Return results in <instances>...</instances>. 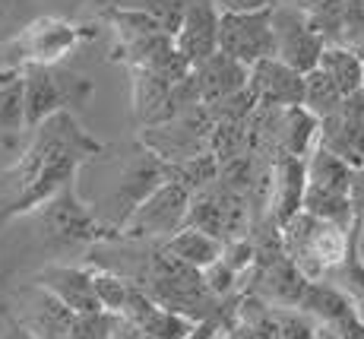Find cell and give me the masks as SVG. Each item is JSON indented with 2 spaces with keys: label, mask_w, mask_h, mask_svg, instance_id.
I'll list each match as a JSON object with an SVG mask.
<instances>
[{
  "label": "cell",
  "mask_w": 364,
  "mask_h": 339,
  "mask_svg": "<svg viewBox=\"0 0 364 339\" xmlns=\"http://www.w3.org/2000/svg\"><path fill=\"white\" fill-rule=\"evenodd\" d=\"M102 146L70 111L35 127L32 143L13 165L0 168V222L41 209L60 190L73 187L80 165Z\"/></svg>",
  "instance_id": "cell-1"
},
{
  "label": "cell",
  "mask_w": 364,
  "mask_h": 339,
  "mask_svg": "<svg viewBox=\"0 0 364 339\" xmlns=\"http://www.w3.org/2000/svg\"><path fill=\"white\" fill-rule=\"evenodd\" d=\"M282 251L311 282L336 273L352 254V229L301 213L282 225Z\"/></svg>",
  "instance_id": "cell-2"
},
{
  "label": "cell",
  "mask_w": 364,
  "mask_h": 339,
  "mask_svg": "<svg viewBox=\"0 0 364 339\" xmlns=\"http://www.w3.org/2000/svg\"><path fill=\"white\" fill-rule=\"evenodd\" d=\"M352 172L346 159H339L336 152H330L326 146H317L307 155V184H304V213L326 219V222L355 225L352 213Z\"/></svg>",
  "instance_id": "cell-3"
},
{
  "label": "cell",
  "mask_w": 364,
  "mask_h": 339,
  "mask_svg": "<svg viewBox=\"0 0 364 339\" xmlns=\"http://www.w3.org/2000/svg\"><path fill=\"white\" fill-rule=\"evenodd\" d=\"M191 203H193V187L178 174H168L162 184L130 213L121 235L136 238V241H156V238L168 241L187 225Z\"/></svg>",
  "instance_id": "cell-4"
},
{
  "label": "cell",
  "mask_w": 364,
  "mask_h": 339,
  "mask_svg": "<svg viewBox=\"0 0 364 339\" xmlns=\"http://www.w3.org/2000/svg\"><path fill=\"white\" fill-rule=\"evenodd\" d=\"M149 295L159 305L178 311L191 320H209V311H213L209 305L215 298L200 270L181 264L165 251H159L149 264Z\"/></svg>",
  "instance_id": "cell-5"
},
{
  "label": "cell",
  "mask_w": 364,
  "mask_h": 339,
  "mask_svg": "<svg viewBox=\"0 0 364 339\" xmlns=\"http://www.w3.org/2000/svg\"><path fill=\"white\" fill-rule=\"evenodd\" d=\"M272 29H276V58L289 63L298 73H314L320 67L326 45L323 32L314 26L311 13L298 10L295 4H276L272 6Z\"/></svg>",
  "instance_id": "cell-6"
},
{
  "label": "cell",
  "mask_w": 364,
  "mask_h": 339,
  "mask_svg": "<svg viewBox=\"0 0 364 339\" xmlns=\"http://www.w3.org/2000/svg\"><path fill=\"white\" fill-rule=\"evenodd\" d=\"M82 38H86L82 26L70 23L64 16H38L6 45V51L16 54V61L23 67H54Z\"/></svg>",
  "instance_id": "cell-7"
},
{
  "label": "cell",
  "mask_w": 364,
  "mask_h": 339,
  "mask_svg": "<svg viewBox=\"0 0 364 339\" xmlns=\"http://www.w3.org/2000/svg\"><path fill=\"white\" fill-rule=\"evenodd\" d=\"M219 51L235 58L244 67H257L276 58V29L272 10L260 13H222Z\"/></svg>",
  "instance_id": "cell-8"
},
{
  "label": "cell",
  "mask_w": 364,
  "mask_h": 339,
  "mask_svg": "<svg viewBox=\"0 0 364 339\" xmlns=\"http://www.w3.org/2000/svg\"><path fill=\"white\" fill-rule=\"evenodd\" d=\"M45 231L60 244H89L102 238V222L86 203L76 197L73 187L60 190L54 200H48L41 209H35Z\"/></svg>",
  "instance_id": "cell-9"
},
{
  "label": "cell",
  "mask_w": 364,
  "mask_h": 339,
  "mask_svg": "<svg viewBox=\"0 0 364 339\" xmlns=\"http://www.w3.org/2000/svg\"><path fill=\"white\" fill-rule=\"evenodd\" d=\"M26 80V127H41L51 121L54 115L67 111V102H76L89 93V86L82 80H73L64 86V76H58L51 67H19Z\"/></svg>",
  "instance_id": "cell-10"
},
{
  "label": "cell",
  "mask_w": 364,
  "mask_h": 339,
  "mask_svg": "<svg viewBox=\"0 0 364 339\" xmlns=\"http://www.w3.org/2000/svg\"><path fill=\"white\" fill-rule=\"evenodd\" d=\"M219 29H222V10L215 0H187L181 29L174 35V51L184 58L187 67H200L219 51Z\"/></svg>",
  "instance_id": "cell-11"
},
{
  "label": "cell",
  "mask_w": 364,
  "mask_h": 339,
  "mask_svg": "<svg viewBox=\"0 0 364 339\" xmlns=\"http://www.w3.org/2000/svg\"><path fill=\"white\" fill-rule=\"evenodd\" d=\"M191 83H193V93H197L200 102L219 105V102H228V98H237L241 93H247L250 67L237 63L235 58H228V54L215 51L209 61H203L200 67L191 70Z\"/></svg>",
  "instance_id": "cell-12"
},
{
  "label": "cell",
  "mask_w": 364,
  "mask_h": 339,
  "mask_svg": "<svg viewBox=\"0 0 364 339\" xmlns=\"http://www.w3.org/2000/svg\"><path fill=\"white\" fill-rule=\"evenodd\" d=\"M250 95L257 105L266 108H295L304 105V73L291 70L289 63H282L279 58L263 61L257 67H250Z\"/></svg>",
  "instance_id": "cell-13"
},
{
  "label": "cell",
  "mask_w": 364,
  "mask_h": 339,
  "mask_svg": "<svg viewBox=\"0 0 364 339\" xmlns=\"http://www.w3.org/2000/svg\"><path fill=\"white\" fill-rule=\"evenodd\" d=\"M124 320L130 323V327H136L139 333H146L149 339H184L193 333V327H197L200 320H191V317L178 314V311L159 305L156 298H152L146 288H133V298L127 311H124Z\"/></svg>",
  "instance_id": "cell-14"
},
{
  "label": "cell",
  "mask_w": 364,
  "mask_h": 339,
  "mask_svg": "<svg viewBox=\"0 0 364 339\" xmlns=\"http://www.w3.org/2000/svg\"><path fill=\"white\" fill-rule=\"evenodd\" d=\"M38 286L45 292H51L58 301H64L73 314L105 311L92 286V270H82V266H45L38 273Z\"/></svg>",
  "instance_id": "cell-15"
},
{
  "label": "cell",
  "mask_w": 364,
  "mask_h": 339,
  "mask_svg": "<svg viewBox=\"0 0 364 339\" xmlns=\"http://www.w3.org/2000/svg\"><path fill=\"white\" fill-rule=\"evenodd\" d=\"M162 251L171 254V257L181 260V264L200 270V273L209 270L213 264H219V260L225 257V244H222L215 235H209V231L193 229V225H184L178 235L168 238V241L162 244Z\"/></svg>",
  "instance_id": "cell-16"
},
{
  "label": "cell",
  "mask_w": 364,
  "mask_h": 339,
  "mask_svg": "<svg viewBox=\"0 0 364 339\" xmlns=\"http://www.w3.org/2000/svg\"><path fill=\"white\" fill-rule=\"evenodd\" d=\"M301 314H307L314 323H323V327H336V323H346L348 317L358 314V308L348 301V295L342 292L339 286L333 282L320 279V282H311L298 305Z\"/></svg>",
  "instance_id": "cell-17"
},
{
  "label": "cell",
  "mask_w": 364,
  "mask_h": 339,
  "mask_svg": "<svg viewBox=\"0 0 364 339\" xmlns=\"http://www.w3.org/2000/svg\"><path fill=\"white\" fill-rule=\"evenodd\" d=\"M73 320H76V314L64 305V301L54 298L51 292H45L41 286L32 292L26 327L35 333V339H70Z\"/></svg>",
  "instance_id": "cell-18"
},
{
  "label": "cell",
  "mask_w": 364,
  "mask_h": 339,
  "mask_svg": "<svg viewBox=\"0 0 364 339\" xmlns=\"http://www.w3.org/2000/svg\"><path fill=\"white\" fill-rule=\"evenodd\" d=\"M320 70L339 86V93L346 98L364 93V63L352 45H326L323 58H320Z\"/></svg>",
  "instance_id": "cell-19"
},
{
  "label": "cell",
  "mask_w": 364,
  "mask_h": 339,
  "mask_svg": "<svg viewBox=\"0 0 364 339\" xmlns=\"http://www.w3.org/2000/svg\"><path fill=\"white\" fill-rule=\"evenodd\" d=\"M282 143L289 159H307L320 146V118H314L304 105L282 108Z\"/></svg>",
  "instance_id": "cell-20"
},
{
  "label": "cell",
  "mask_w": 364,
  "mask_h": 339,
  "mask_svg": "<svg viewBox=\"0 0 364 339\" xmlns=\"http://www.w3.org/2000/svg\"><path fill=\"white\" fill-rule=\"evenodd\" d=\"M342 105H346V95L339 93V86H336L320 67L304 76V108L311 111L314 118L326 121V118H333Z\"/></svg>",
  "instance_id": "cell-21"
},
{
  "label": "cell",
  "mask_w": 364,
  "mask_h": 339,
  "mask_svg": "<svg viewBox=\"0 0 364 339\" xmlns=\"http://www.w3.org/2000/svg\"><path fill=\"white\" fill-rule=\"evenodd\" d=\"M26 127V80L23 70L13 67L0 83V130L13 133Z\"/></svg>",
  "instance_id": "cell-22"
},
{
  "label": "cell",
  "mask_w": 364,
  "mask_h": 339,
  "mask_svg": "<svg viewBox=\"0 0 364 339\" xmlns=\"http://www.w3.org/2000/svg\"><path fill=\"white\" fill-rule=\"evenodd\" d=\"M92 286H95V295H99V305L111 314L124 317L130 298H133V282L117 276V273H108V270H92Z\"/></svg>",
  "instance_id": "cell-23"
},
{
  "label": "cell",
  "mask_w": 364,
  "mask_h": 339,
  "mask_svg": "<svg viewBox=\"0 0 364 339\" xmlns=\"http://www.w3.org/2000/svg\"><path fill=\"white\" fill-rule=\"evenodd\" d=\"M114 6H121V10L146 13V16H152L174 38L178 29H181V19H184L187 0H114Z\"/></svg>",
  "instance_id": "cell-24"
},
{
  "label": "cell",
  "mask_w": 364,
  "mask_h": 339,
  "mask_svg": "<svg viewBox=\"0 0 364 339\" xmlns=\"http://www.w3.org/2000/svg\"><path fill=\"white\" fill-rule=\"evenodd\" d=\"M124 327V317L111 314V311H92V314H76L70 339H117Z\"/></svg>",
  "instance_id": "cell-25"
},
{
  "label": "cell",
  "mask_w": 364,
  "mask_h": 339,
  "mask_svg": "<svg viewBox=\"0 0 364 339\" xmlns=\"http://www.w3.org/2000/svg\"><path fill=\"white\" fill-rule=\"evenodd\" d=\"M336 273H339V282H333V286H339L355 308H364V264L358 260V254H348V260Z\"/></svg>",
  "instance_id": "cell-26"
},
{
  "label": "cell",
  "mask_w": 364,
  "mask_h": 339,
  "mask_svg": "<svg viewBox=\"0 0 364 339\" xmlns=\"http://www.w3.org/2000/svg\"><path fill=\"white\" fill-rule=\"evenodd\" d=\"M279 339H317V323L291 308H279Z\"/></svg>",
  "instance_id": "cell-27"
},
{
  "label": "cell",
  "mask_w": 364,
  "mask_h": 339,
  "mask_svg": "<svg viewBox=\"0 0 364 339\" xmlns=\"http://www.w3.org/2000/svg\"><path fill=\"white\" fill-rule=\"evenodd\" d=\"M222 13H260V10H272L279 0H215Z\"/></svg>",
  "instance_id": "cell-28"
},
{
  "label": "cell",
  "mask_w": 364,
  "mask_h": 339,
  "mask_svg": "<svg viewBox=\"0 0 364 339\" xmlns=\"http://www.w3.org/2000/svg\"><path fill=\"white\" fill-rule=\"evenodd\" d=\"M348 197H352L355 222H364V165L352 172V190H348Z\"/></svg>",
  "instance_id": "cell-29"
},
{
  "label": "cell",
  "mask_w": 364,
  "mask_h": 339,
  "mask_svg": "<svg viewBox=\"0 0 364 339\" xmlns=\"http://www.w3.org/2000/svg\"><path fill=\"white\" fill-rule=\"evenodd\" d=\"M184 339H219V333H215V323L213 320H200L197 327H193V333L184 336Z\"/></svg>",
  "instance_id": "cell-30"
},
{
  "label": "cell",
  "mask_w": 364,
  "mask_h": 339,
  "mask_svg": "<svg viewBox=\"0 0 364 339\" xmlns=\"http://www.w3.org/2000/svg\"><path fill=\"white\" fill-rule=\"evenodd\" d=\"M352 251L358 254V260L364 264V222H355L352 225Z\"/></svg>",
  "instance_id": "cell-31"
},
{
  "label": "cell",
  "mask_w": 364,
  "mask_h": 339,
  "mask_svg": "<svg viewBox=\"0 0 364 339\" xmlns=\"http://www.w3.org/2000/svg\"><path fill=\"white\" fill-rule=\"evenodd\" d=\"M4 339H35V333H32L29 327H26V323H13V327L6 330Z\"/></svg>",
  "instance_id": "cell-32"
},
{
  "label": "cell",
  "mask_w": 364,
  "mask_h": 339,
  "mask_svg": "<svg viewBox=\"0 0 364 339\" xmlns=\"http://www.w3.org/2000/svg\"><path fill=\"white\" fill-rule=\"evenodd\" d=\"M291 4H295L298 10H304V13H317L320 6H326L330 0H291Z\"/></svg>",
  "instance_id": "cell-33"
},
{
  "label": "cell",
  "mask_w": 364,
  "mask_h": 339,
  "mask_svg": "<svg viewBox=\"0 0 364 339\" xmlns=\"http://www.w3.org/2000/svg\"><path fill=\"white\" fill-rule=\"evenodd\" d=\"M10 70H13V67H4V70H0V83L6 80V73H10Z\"/></svg>",
  "instance_id": "cell-34"
},
{
  "label": "cell",
  "mask_w": 364,
  "mask_h": 339,
  "mask_svg": "<svg viewBox=\"0 0 364 339\" xmlns=\"http://www.w3.org/2000/svg\"><path fill=\"white\" fill-rule=\"evenodd\" d=\"M355 51H358V54H361V63H364V41H361V45H358V48H355Z\"/></svg>",
  "instance_id": "cell-35"
},
{
  "label": "cell",
  "mask_w": 364,
  "mask_h": 339,
  "mask_svg": "<svg viewBox=\"0 0 364 339\" xmlns=\"http://www.w3.org/2000/svg\"><path fill=\"white\" fill-rule=\"evenodd\" d=\"M358 320L364 323V308H358Z\"/></svg>",
  "instance_id": "cell-36"
},
{
  "label": "cell",
  "mask_w": 364,
  "mask_h": 339,
  "mask_svg": "<svg viewBox=\"0 0 364 339\" xmlns=\"http://www.w3.org/2000/svg\"><path fill=\"white\" fill-rule=\"evenodd\" d=\"M4 4H6V0H0V10H4Z\"/></svg>",
  "instance_id": "cell-37"
},
{
  "label": "cell",
  "mask_w": 364,
  "mask_h": 339,
  "mask_svg": "<svg viewBox=\"0 0 364 339\" xmlns=\"http://www.w3.org/2000/svg\"><path fill=\"white\" fill-rule=\"evenodd\" d=\"M117 339H121V333H117Z\"/></svg>",
  "instance_id": "cell-38"
}]
</instances>
